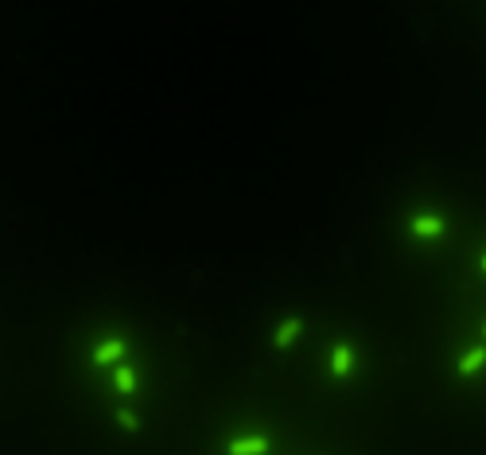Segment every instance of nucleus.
I'll return each mask as SVG.
<instances>
[{"label": "nucleus", "mask_w": 486, "mask_h": 455, "mask_svg": "<svg viewBox=\"0 0 486 455\" xmlns=\"http://www.w3.org/2000/svg\"><path fill=\"white\" fill-rule=\"evenodd\" d=\"M409 230H413V237H440L443 230H448V218H440V214H416L413 222H409Z\"/></svg>", "instance_id": "7ed1b4c3"}, {"label": "nucleus", "mask_w": 486, "mask_h": 455, "mask_svg": "<svg viewBox=\"0 0 486 455\" xmlns=\"http://www.w3.org/2000/svg\"><path fill=\"white\" fill-rule=\"evenodd\" d=\"M269 436H234L226 444V455H269Z\"/></svg>", "instance_id": "f03ea898"}, {"label": "nucleus", "mask_w": 486, "mask_h": 455, "mask_svg": "<svg viewBox=\"0 0 486 455\" xmlns=\"http://www.w3.org/2000/svg\"><path fill=\"white\" fill-rule=\"evenodd\" d=\"M300 331H303V319H300V316L284 319V323L276 327V335H273V346H276V350H288V346L300 338Z\"/></svg>", "instance_id": "39448f33"}, {"label": "nucleus", "mask_w": 486, "mask_h": 455, "mask_svg": "<svg viewBox=\"0 0 486 455\" xmlns=\"http://www.w3.org/2000/svg\"><path fill=\"white\" fill-rule=\"evenodd\" d=\"M113 420H117L125 432H140V417H136L133 409H117V417H113Z\"/></svg>", "instance_id": "6e6552de"}, {"label": "nucleus", "mask_w": 486, "mask_h": 455, "mask_svg": "<svg viewBox=\"0 0 486 455\" xmlns=\"http://www.w3.org/2000/svg\"><path fill=\"white\" fill-rule=\"evenodd\" d=\"M482 338H486V327H482Z\"/></svg>", "instance_id": "9d476101"}, {"label": "nucleus", "mask_w": 486, "mask_h": 455, "mask_svg": "<svg viewBox=\"0 0 486 455\" xmlns=\"http://www.w3.org/2000/svg\"><path fill=\"white\" fill-rule=\"evenodd\" d=\"M113 385H117V393H136V370L129 362H117L113 366Z\"/></svg>", "instance_id": "0eeeda50"}, {"label": "nucleus", "mask_w": 486, "mask_h": 455, "mask_svg": "<svg viewBox=\"0 0 486 455\" xmlns=\"http://www.w3.org/2000/svg\"><path fill=\"white\" fill-rule=\"evenodd\" d=\"M482 366H486V346H475V350H467L463 358L455 362V374L459 378H471V374H479Z\"/></svg>", "instance_id": "423d86ee"}, {"label": "nucleus", "mask_w": 486, "mask_h": 455, "mask_svg": "<svg viewBox=\"0 0 486 455\" xmlns=\"http://www.w3.org/2000/svg\"><path fill=\"white\" fill-rule=\"evenodd\" d=\"M354 370V346L350 343H335L331 346V374L335 378H347Z\"/></svg>", "instance_id": "20e7f679"}, {"label": "nucleus", "mask_w": 486, "mask_h": 455, "mask_svg": "<svg viewBox=\"0 0 486 455\" xmlns=\"http://www.w3.org/2000/svg\"><path fill=\"white\" fill-rule=\"evenodd\" d=\"M125 354H129L125 338H105V343L94 346V366H117V362H125Z\"/></svg>", "instance_id": "f257e3e1"}, {"label": "nucleus", "mask_w": 486, "mask_h": 455, "mask_svg": "<svg viewBox=\"0 0 486 455\" xmlns=\"http://www.w3.org/2000/svg\"><path fill=\"white\" fill-rule=\"evenodd\" d=\"M479 272H486V257H479Z\"/></svg>", "instance_id": "1a4fd4ad"}]
</instances>
